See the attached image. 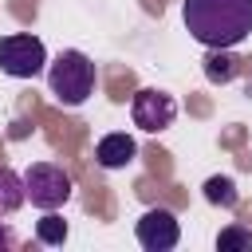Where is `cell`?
I'll use <instances>...</instances> for the list:
<instances>
[{"label": "cell", "instance_id": "cell-10", "mask_svg": "<svg viewBox=\"0 0 252 252\" xmlns=\"http://www.w3.org/2000/svg\"><path fill=\"white\" fill-rule=\"evenodd\" d=\"M236 197H240V193H236V181H232V177H209V181H205V201H209V205L232 209Z\"/></svg>", "mask_w": 252, "mask_h": 252}, {"label": "cell", "instance_id": "cell-1", "mask_svg": "<svg viewBox=\"0 0 252 252\" xmlns=\"http://www.w3.org/2000/svg\"><path fill=\"white\" fill-rule=\"evenodd\" d=\"M181 20L205 47H236L252 35V0H185Z\"/></svg>", "mask_w": 252, "mask_h": 252}, {"label": "cell", "instance_id": "cell-13", "mask_svg": "<svg viewBox=\"0 0 252 252\" xmlns=\"http://www.w3.org/2000/svg\"><path fill=\"white\" fill-rule=\"evenodd\" d=\"M12 244H16V240H12V232L0 224V248H12Z\"/></svg>", "mask_w": 252, "mask_h": 252}, {"label": "cell", "instance_id": "cell-7", "mask_svg": "<svg viewBox=\"0 0 252 252\" xmlns=\"http://www.w3.org/2000/svg\"><path fill=\"white\" fill-rule=\"evenodd\" d=\"M134 154H138V146H134L130 134H106V138H98V146H94V161H98L102 169H122V165L134 161Z\"/></svg>", "mask_w": 252, "mask_h": 252}, {"label": "cell", "instance_id": "cell-9", "mask_svg": "<svg viewBox=\"0 0 252 252\" xmlns=\"http://www.w3.org/2000/svg\"><path fill=\"white\" fill-rule=\"evenodd\" d=\"M205 79L209 83H232L236 79V59L228 55V47H213V55L205 59Z\"/></svg>", "mask_w": 252, "mask_h": 252}, {"label": "cell", "instance_id": "cell-5", "mask_svg": "<svg viewBox=\"0 0 252 252\" xmlns=\"http://www.w3.org/2000/svg\"><path fill=\"white\" fill-rule=\"evenodd\" d=\"M130 118H134L138 130L158 134V130L173 126L177 102H173V94H165V91H158V87H142V91L134 94V102H130Z\"/></svg>", "mask_w": 252, "mask_h": 252}, {"label": "cell", "instance_id": "cell-11", "mask_svg": "<svg viewBox=\"0 0 252 252\" xmlns=\"http://www.w3.org/2000/svg\"><path fill=\"white\" fill-rule=\"evenodd\" d=\"M35 240L39 244H63L67 240V220L51 209V213H43L39 220H35Z\"/></svg>", "mask_w": 252, "mask_h": 252}, {"label": "cell", "instance_id": "cell-6", "mask_svg": "<svg viewBox=\"0 0 252 252\" xmlns=\"http://www.w3.org/2000/svg\"><path fill=\"white\" fill-rule=\"evenodd\" d=\"M134 232H138V244L146 252H169L181 240V224H177V217L169 209H146L138 217V228Z\"/></svg>", "mask_w": 252, "mask_h": 252}, {"label": "cell", "instance_id": "cell-12", "mask_svg": "<svg viewBox=\"0 0 252 252\" xmlns=\"http://www.w3.org/2000/svg\"><path fill=\"white\" fill-rule=\"evenodd\" d=\"M217 248H220V252H252V228L228 224V228L217 236Z\"/></svg>", "mask_w": 252, "mask_h": 252}, {"label": "cell", "instance_id": "cell-8", "mask_svg": "<svg viewBox=\"0 0 252 252\" xmlns=\"http://www.w3.org/2000/svg\"><path fill=\"white\" fill-rule=\"evenodd\" d=\"M24 177L8 165H0V217H12L20 205H24Z\"/></svg>", "mask_w": 252, "mask_h": 252}, {"label": "cell", "instance_id": "cell-2", "mask_svg": "<svg viewBox=\"0 0 252 252\" xmlns=\"http://www.w3.org/2000/svg\"><path fill=\"white\" fill-rule=\"evenodd\" d=\"M47 87L63 106H83L94 91V63L83 51H59L47 71Z\"/></svg>", "mask_w": 252, "mask_h": 252}, {"label": "cell", "instance_id": "cell-3", "mask_svg": "<svg viewBox=\"0 0 252 252\" xmlns=\"http://www.w3.org/2000/svg\"><path fill=\"white\" fill-rule=\"evenodd\" d=\"M24 197H28L35 209H43V213L67 205V197H71V177H67V169L55 165V161H35V165H28V173H24Z\"/></svg>", "mask_w": 252, "mask_h": 252}, {"label": "cell", "instance_id": "cell-4", "mask_svg": "<svg viewBox=\"0 0 252 252\" xmlns=\"http://www.w3.org/2000/svg\"><path fill=\"white\" fill-rule=\"evenodd\" d=\"M47 63V47L35 35H4L0 39V71L12 79H35Z\"/></svg>", "mask_w": 252, "mask_h": 252}]
</instances>
